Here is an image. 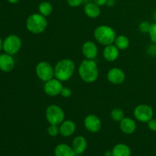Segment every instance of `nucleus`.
I'll return each instance as SVG.
<instances>
[{
    "mask_svg": "<svg viewBox=\"0 0 156 156\" xmlns=\"http://www.w3.org/2000/svg\"><path fill=\"white\" fill-rule=\"evenodd\" d=\"M80 79L85 83H93L98 78L99 70L94 59H84L78 69Z\"/></svg>",
    "mask_w": 156,
    "mask_h": 156,
    "instance_id": "obj_1",
    "label": "nucleus"
},
{
    "mask_svg": "<svg viewBox=\"0 0 156 156\" xmlns=\"http://www.w3.org/2000/svg\"><path fill=\"white\" fill-rule=\"evenodd\" d=\"M76 64L71 59H62L54 66V77L62 82L69 81L74 75Z\"/></svg>",
    "mask_w": 156,
    "mask_h": 156,
    "instance_id": "obj_2",
    "label": "nucleus"
},
{
    "mask_svg": "<svg viewBox=\"0 0 156 156\" xmlns=\"http://www.w3.org/2000/svg\"><path fill=\"white\" fill-rule=\"evenodd\" d=\"M48 22L47 17L40 13H33L26 20V28L30 33L40 34L47 29Z\"/></svg>",
    "mask_w": 156,
    "mask_h": 156,
    "instance_id": "obj_3",
    "label": "nucleus"
},
{
    "mask_svg": "<svg viewBox=\"0 0 156 156\" xmlns=\"http://www.w3.org/2000/svg\"><path fill=\"white\" fill-rule=\"evenodd\" d=\"M94 37L98 44L103 46L113 44L117 37L115 30L108 25H99L94 29Z\"/></svg>",
    "mask_w": 156,
    "mask_h": 156,
    "instance_id": "obj_4",
    "label": "nucleus"
},
{
    "mask_svg": "<svg viewBox=\"0 0 156 156\" xmlns=\"http://www.w3.org/2000/svg\"><path fill=\"white\" fill-rule=\"evenodd\" d=\"M45 117L50 124L60 125L66 120L65 111L57 105H51L46 108Z\"/></svg>",
    "mask_w": 156,
    "mask_h": 156,
    "instance_id": "obj_5",
    "label": "nucleus"
},
{
    "mask_svg": "<svg viewBox=\"0 0 156 156\" xmlns=\"http://www.w3.org/2000/svg\"><path fill=\"white\" fill-rule=\"evenodd\" d=\"M22 41L21 38L16 34H10L6 37L3 41L2 50L5 53L13 56L20 51Z\"/></svg>",
    "mask_w": 156,
    "mask_h": 156,
    "instance_id": "obj_6",
    "label": "nucleus"
},
{
    "mask_svg": "<svg viewBox=\"0 0 156 156\" xmlns=\"http://www.w3.org/2000/svg\"><path fill=\"white\" fill-rule=\"evenodd\" d=\"M153 115L154 111L152 108L146 104L137 105L133 110L134 117L140 123H147L153 118Z\"/></svg>",
    "mask_w": 156,
    "mask_h": 156,
    "instance_id": "obj_7",
    "label": "nucleus"
},
{
    "mask_svg": "<svg viewBox=\"0 0 156 156\" xmlns=\"http://www.w3.org/2000/svg\"><path fill=\"white\" fill-rule=\"evenodd\" d=\"M35 73L40 80L47 82L54 78V66L50 62L41 61L37 64L35 67Z\"/></svg>",
    "mask_w": 156,
    "mask_h": 156,
    "instance_id": "obj_8",
    "label": "nucleus"
},
{
    "mask_svg": "<svg viewBox=\"0 0 156 156\" xmlns=\"http://www.w3.org/2000/svg\"><path fill=\"white\" fill-rule=\"evenodd\" d=\"M62 88H63L62 82L55 77L44 82V92L50 97H56L59 95Z\"/></svg>",
    "mask_w": 156,
    "mask_h": 156,
    "instance_id": "obj_9",
    "label": "nucleus"
},
{
    "mask_svg": "<svg viewBox=\"0 0 156 156\" xmlns=\"http://www.w3.org/2000/svg\"><path fill=\"white\" fill-rule=\"evenodd\" d=\"M84 126L89 133H97L101 129L102 122L95 114H88L84 119Z\"/></svg>",
    "mask_w": 156,
    "mask_h": 156,
    "instance_id": "obj_10",
    "label": "nucleus"
},
{
    "mask_svg": "<svg viewBox=\"0 0 156 156\" xmlns=\"http://www.w3.org/2000/svg\"><path fill=\"white\" fill-rule=\"evenodd\" d=\"M107 79L113 85H121L126 80V73L120 68L113 67L108 70L107 73Z\"/></svg>",
    "mask_w": 156,
    "mask_h": 156,
    "instance_id": "obj_11",
    "label": "nucleus"
},
{
    "mask_svg": "<svg viewBox=\"0 0 156 156\" xmlns=\"http://www.w3.org/2000/svg\"><path fill=\"white\" fill-rule=\"evenodd\" d=\"M82 53L84 57L87 59H94L98 53V46L94 41H87L82 44Z\"/></svg>",
    "mask_w": 156,
    "mask_h": 156,
    "instance_id": "obj_12",
    "label": "nucleus"
},
{
    "mask_svg": "<svg viewBox=\"0 0 156 156\" xmlns=\"http://www.w3.org/2000/svg\"><path fill=\"white\" fill-rule=\"evenodd\" d=\"M15 66V59L12 55L5 53L0 55V70L4 73H10Z\"/></svg>",
    "mask_w": 156,
    "mask_h": 156,
    "instance_id": "obj_13",
    "label": "nucleus"
},
{
    "mask_svg": "<svg viewBox=\"0 0 156 156\" xmlns=\"http://www.w3.org/2000/svg\"><path fill=\"white\" fill-rule=\"evenodd\" d=\"M88 146L86 138L83 136H77L75 137L72 143V147L77 155H80L85 152Z\"/></svg>",
    "mask_w": 156,
    "mask_h": 156,
    "instance_id": "obj_14",
    "label": "nucleus"
},
{
    "mask_svg": "<svg viewBox=\"0 0 156 156\" xmlns=\"http://www.w3.org/2000/svg\"><path fill=\"white\" fill-rule=\"evenodd\" d=\"M120 56V50L113 44L105 46L103 50V56L106 61L113 62L117 60Z\"/></svg>",
    "mask_w": 156,
    "mask_h": 156,
    "instance_id": "obj_15",
    "label": "nucleus"
},
{
    "mask_svg": "<svg viewBox=\"0 0 156 156\" xmlns=\"http://www.w3.org/2000/svg\"><path fill=\"white\" fill-rule=\"evenodd\" d=\"M59 126V134L64 137H69L75 133L76 125L71 120H65Z\"/></svg>",
    "mask_w": 156,
    "mask_h": 156,
    "instance_id": "obj_16",
    "label": "nucleus"
},
{
    "mask_svg": "<svg viewBox=\"0 0 156 156\" xmlns=\"http://www.w3.org/2000/svg\"><path fill=\"white\" fill-rule=\"evenodd\" d=\"M120 129L126 135H131L136 129V123L131 117H124L120 122Z\"/></svg>",
    "mask_w": 156,
    "mask_h": 156,
    "instance_id": "obj_17",
    "label": "nucleus"
},
{
    "mask_svg": "<svg viewBox=\"0 0 156 156\" xmlns=\"http://www.w3.org/2000/svg\"><path fill=\"white\" fill-rule=\"evenodd\" d=\"M84 12L85 15L90 18H97L101 15V7L95 4L94 2L85 3L84 6Z\"/></svg>",
    "mask_w": 156,
    "mask_h": 156,
    "instance_id": "obj_18",
    "label": "nucleus"
},
{
    "mask_svg": "<svg viewBox=\"0 0 156 156\" xmlns=\"http://www.w3.org/2000/svg\"><path fill=\"white\" fill-rule=\"evenodd\" d=\"M55 156H76L73 147L66 143L58 144L54 149Z\"/></svg>",
    "mask_w": 156,
    "mask_h": 156,
    "instance_id": "obj_19",
    "label": "nucleus"
},
{
    "mask_svg": "<svg viewBox=\"0 0 156 156\" xmlns=\"http://www.w3.org/2000/svg\"><path fill=\"white\" fill-rule=\"evenodd\" d=\"M113 156H131V149L124 143H118L112 149Z\"/></svg>",
    "mask_w": 156,
    "mask_h": 156,
    "instance_id": "obj_20",
    "label": "nucleus"
},
{
    "mask_svg": "<svg viewBox=\"0 0 156 156\" xmlns=\"http://www.w3.org/2000/svg\"><path fill=\"white\" fill-rule=\"evenodd\" d=\"M130 41L129 39L126 35L120 34L116 37V39L114 41V44L120 50H125L129 47Z\"/></svg>",
    "mask_w": 156,
    "mask_h": 156,
    "instance_id": "obj_21",
    "label": "nucleus"
},
{
    "mask_svg": "<svg viewBox=\"0 0 156 156\" xmlns=\"http://www.w3.org/2000/svg\"><path fill=\"white\" fill-rule=\"evenodd\" d=\"M39 13L45 17H48L52 14L53 11V7L50 2L47 1H44L41 2L38 5Z\"/></svg>",
    "mask_w": 156,
    "mask_h": 156,
    "instance_id": "obj_22",
    "label": "nucleus"
},
{
    "mask_svg": "<svg viewBox=\"0 0 156 156\" xmlns=\"http://www.w3.org/2000/svg\"><path fill=\"white\" fill-rule=\"evenodd\" d=\"M111 117L114 121L120 123L122 120L125 117L124 112L120 108H114L111 112Z\"/></svg>",
    "mask_w": 156,
    "mask_h": 156,
    "instance_id": "obj_23",
    "label": "nucleus"
},
{
    "mask_svg": "<svg viewBox=\"0 0 156 156\" xmlns=\"http://www.w3.org/2000/svg\"><path fill=\"white\" fill-rule=\"evenodd\" d=\"M47 133L50 136L56 137L59 134V125L50 124L47 128Z\"/></svg>",
    "mask_w": 156,
    "mask_h": 156,
    "instance_id": "obj_24",
    "label": "nucleus"
},
{
    "mask_svg": "<svg viewBox=\"0 0 156 156\" xmlns=\"http://www.w3.org/2000/svg\"><path fill=\"white\" fill-rule=\"evenodd\" d=\"M151 24L149 21H143L139 24V30L143 34H149V30H150Z\"/></svg>",
    "mask_w": 156,
    "mask_h": 156,
    "instance_id": "obj_25",
    "label": "nucleus"
},
{
    "mask_svg": "<svg viewBox=\"0 0 156 156\" xmlns=\"http://www.w3.org/2000/svg\"><path fill=\"white\" fill-rule=\"evenodd\" d=\"M149 36L151 41L154 44H156V22L152 23L151 24L150 30H149Z\"/></svg>",
    "mask_w": 156,
    "mask_h": 156,
    "instance_id": "obj_26",
    "label": "nucleus"
},
{
    "mask_svg": "<svg viewBox=\"0 0 156 156\" xmlns=\"http://www.w3.org/2000/svg\"><path fill=\"white\" fill-rule=\"evenodd\" d=\"M72 94H73V91H72L71 88H69V87L63 86L62 91H61L60 95L65 98H69L71 97Z\"/></svg>",
    "mask_w": 156,
    "mask_h": 156,
    "instance_id": "obj_27",
    "label": "nucleus"
},
{
    "mask_svg": "<svg viewBox=\"0 0 156 156\" xmlns=\"http://www.w3.org/2000/svg\"><path fill=\"white\" fill-rule=\"evenodd\" d=\"M67 4L72 8H77L84 2L83 0H66Z\"/></svg>",
    "mask_w": 156,
    "mask_h": 156,
    "instance_id": "obj_28",
    "label": "nucleus"
},
{
    "mask_svg": "<svg viewBox=\"0 0 156 156\" xmlns=\"http://www.w3.org/2000/svg\"><path fill=\"white\" fill-rule=\"evenodd\" d=\"M148 128L152 132H156V118H152L147 123Z\"/></svg>",
    "mask_w": 156,
    "mask_h": 156,
    "instance_id": "obj_29",
    "label": "nucleus"
},
{
    "mask_svg": "<svg viewBox=\"0 0 156 156\" xmlns=\"http://www.w3.org/2000/svg\"><path fill=\"white\" fill-rule=\"evenodd\" d=\"M148 52H149V54L152 55V56H156V44L150 46L149 50H148Z\"/></svg>",
    "mask_w": 156,
    "mask_h": 156,
    "instance_id": "obj_30",
    "label": "nucleus"
},
{
    "mask_svg": "<svg viewBox=\"0 0 156 156\" xmlns=\"http://www.w3.org/2000/svg\"><path fill=\"white\" fill-rule=\"evenodd\" d=\"M93 2H94L97 5H98L99 7H101V6L107 5L108 0H93Z\"/></svg>",
    "mask_w": 156,
    "mask_h": 156,
    "instance_id": "obj_31",
    "label": "nucleus"
},
{
    "mask_svg": "<svg viewBox=\"0 0 156 156\" xmlns=\"http://www.w3.org/2000/svg\"><path fill=\"white\" fill-rule=\"evenodd\" d=\"M114 3H115L114 0H108L107 5H108V6H113L114 5Z\"/></svg>",
    "mask_w": 156,
    "mask_h": 156,
    "instance_id": "obj_32",
    "label": "nucleus"
},
{
    "mask_svg": "<svg viewBox=\"0 0 156 156\" xmlns=\"http://www.w3.org/2000/svg\"><path fill=\"white\" fill-rule=\"evenodd\" d=\"M105 156H113V154H112V151L111 150H107L106 152H105Z\"/></svg>",
    "mask_w": 156,
    "mask_h": 156,
    "instance_id": "obj_33",
    "label": "nucleus"
},
{
    "mask_svg": "<svg viewBox=\"0 0 156 156\" xmlns=\"http://www.w3.org/2000/svg\"><path fill=\"white\" fill-rule=\"evenodd\" d=\"M7 1L9 2V3H11V4H16V3H18L20 0H7Z\"/></svg>",
    "mask_w": 156,
    "mask_h": 156,
    "instance_id": "obj_34",
    "label": "nucleus"
},
{
    "mask_svg": "<svg viewBox=\"0 0 156 156\" xmlns=\"http://www.w3.org/2000/svg\"><path fill=\"white\" fill-rule=\"evenodd\" d=\"M2 44H3V41L2 40V38L0 37V51L2 50Z\"/></svg>",
    "mask_w": 156,
    "mask_h": 156,
    "instance_id": "obj_35",
    "label": "nucleus"
},
{
    "mask_svg": "<svg viewBox=\"0 0 156 156\" xmlns=\"http://www.w3.org/2000/svg\"><path fill=\"white\" fill-rule=\"evenodd\" d=\"M154 19H155V22H156V10H155V12H154Z\"/></svg>",
    "mask_w": 156,
    "mask_h": 156,
    "instance_id": "obj_36",
    "label": "nucleus"
},
{
    "mask_svg": "<svg viewBox=\"0 0 156 156\" xmlns=\"http://www.w3.org/2000/svg\"><path fill=\"white\" fill-rule=\"evenodd\" d=\"M83 2L85 3H88V2H89L90 0H83Z\"/></svg>",
    "mask_w": 156,
    "mask_h": 156,
    "instance_id": "obj_37",
    "label": "nucleus"
}]
</instances>
